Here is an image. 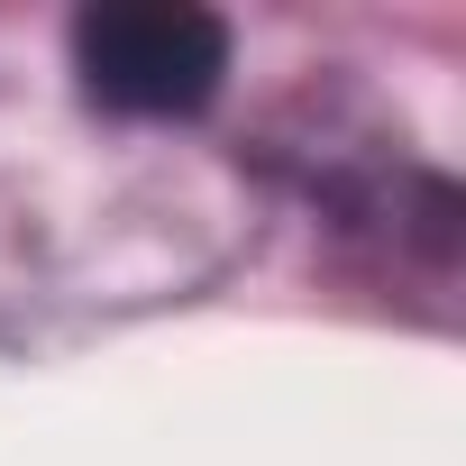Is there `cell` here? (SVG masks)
<instances>
[{"label": "cell", "mask_w": 466, "mask_h": 466, "mask_svg": "<svg viewBox=\"0 0 466 466\" xmlns=\"http://www.w3.org/2000/svg\"><path fill=\"white\" fill-rule=\"evenodd\" d=\"M74 74L119 119H192L228 74V28L192 0H110L74 19Z\"/></svg>", "instance_id": "obj_1"}]
</instances>
